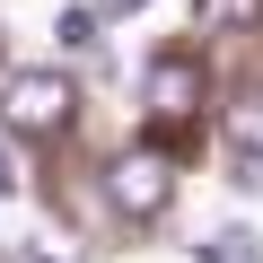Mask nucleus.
Returning a JSON list of instances; mask_svg holds the SVG:
<instances>
[{
    "label": "nucleus",
    "instance_id": "obj_4",
    "mask_svg": "<svg viewBox=\"0 0 263 263\" xmlns=\"http://www.w3.org/2000/svg\"><path fill=\"white\" fill-rule=\"evenodd\" d=\"M228 149H237L246 184H263V88H246V97L228 105Z\"/></svg>",
    "mask_w": 263,
    "mask_h": 263
},
{
    "label": "nucleus",
    "instance_id": "obj_8",
    "mask_svg": "<svg viewBox=\"0 0 263 263\" xmlns=\"http://www.w3.org/2000/svg\"><path fill=\"white\" fill-rule=\"evenodd\" d=\"M0 193H18V167H9V149H0Z\"/></svg>",
    "mask_w": 263,
    "mask_h": 263
},
{
    "label": "nucleus",
    "instance_id": "obj_2",
    "mask_svg": "<svg viewBox=\"0 0 263 263\" xmlns=\"http://www.w3.org/2000/svg\"><path fill=\"white\" fill-rule=\"evenodd\" d=\"M141 105H149V123H158V132L193 123V114H202V62H184V53H158V62H149V88H141Z\"/></svg>",
    "mask_w": 263,
    "mask_h": 263
},
{
    "label": "nucleus",
    "instance_id": "obj_1",
    "mask_svg": "<svg viewBox=\"0 0 263 263\" xmlns=\"http://www.w3.org/2000/svg\"><path fill=\"white\" fill-rule=\"evenodd\" d=\"M70 79L62 70H9V88H0V123L27 132V141H53V132H70Z\"/></svg>",
    "mask_w": 263,
    "mask_h": 263
},
{
    "label": "nucleus",
    "instance_id": "obj_7",
    "mask_svg": "<svg viewBox=\"0 0 263 263\" xmlns=\"http://www.w3.org/2000/svg\"><path fill=\"white\" fill-rule=\"evenodd\" d=\"M53 35L79 53V44H97V18H88V9H62V18H53Z\"/></svg>",
    "mask_w": 263,
    "mask_h": 263
},
{
    "label": "nucleus",
    "instance_id": "obj_3",
    "mask_svg": "<svg viewBox=\"0 0 263 263\" xmlns=\"http://www.w3.org/2000/svg\"><path fill=\"white\" fill-rule=\"evenodd\" d=\"M167 193H176V176H167L158 149H123V158H114V202H123L132 219H158Z\"/></svg>",
    "mask_w": 263,
    "mask_h": 263
},
{
    "label": "nucleus",
    "instance_id": "obj_6",
    "mask_svg": "<svg viewBox=\"0 0 263 263\" xmlns=\"http://www.w3.org/2000/svg\"><path fill=\"white\" fill-rule=\"evenodd\" d=\"M202 263H263V237H254V228H219V237L202 246Z\"/></svg>",
    "mask_w": 263,
    "mask_h": 263
},
{
    "label": "nucleus",
    "instance_id": "obj_5",
    "mask_svg": "<svg viewBox=\"0 0 263 263\" xmlns=\"http://www.w3.org/2000/svg\"><path fill=\"white\" fill-rule=\"evenodd\" d=\"M193 27H211V35H246V27H263V0H193Z\"/></svg>",
    "mask_w": 263,
    "mask_h": 263
},
{
    "label": "nucleus",
    "instance_id": "obj_9",
    "mask_svg": "<svg viewBox=\"0 0 263 263\" xmlns=\"http://www.w3.org/2000/svg\"><path fill=\"white\" fill-rule=\"evenodd\" d=\"M35 263H44V254H35Z\"/></svg>",
    "mask_w": 263,
    "mask_h": 263
}]
</instances>
